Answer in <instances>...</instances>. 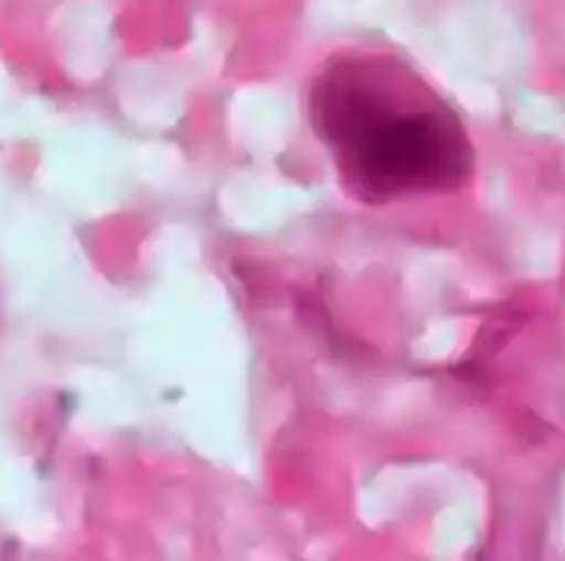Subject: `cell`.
I'll list each match as a JSON object with an SVG mask.
<instances>
[{"instance_id": "6da1fadb", "label": "cell", "mask_w": 565, "mask_h": 561, "mask_svg": "<svg viewBox=\"0 0 565 561\" xmlns=\"http://www.w3.org/2000/svg\"><path fill=\"white\" fill-rule=\"evenodd\" d=\"M308 123L363 206L452 194L473 175V144L458 114L394 56L348 50L308 86Z\"/></svg>"}]
</instances>
